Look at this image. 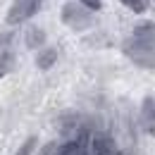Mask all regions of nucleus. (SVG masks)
Returning a JSON list of instances; mask_svg holds the SVG:
<instances>
[{
	"instance_id": "0eeeda50",
	"label": "nucleus",
	"mask_w": 155,
	"mask_h": 155,
	"mask_svg": "<svg viewBox=\"0 0 155 155\" xmlns=\"http://www.w3.org/2000/svg\"><path fill=\"white\" fill-rule=\"evenodd\" d=\"M26 45H29V48L45 45V31H43L41 26H31V29L26 31Z\"/></svg>"
},
{
	"instance_id": "6e6552de",
	"label": "nucleus",
	"mask_w": 155,
	"mask_h": 155,
	"mask_svg": "<svg viewBox=\"0 0 155 155\" xmlns=\"http://www.w3.org/2000/svg\"><path fill=\"white\" fill-rule=\"evenodd\" d=\"M122 5H127L131 12H136V15H143L146 10H148V0H119Z\"/></svg>"
},
{
	"instance_id": "1a4fd4ad",
	"label": "nucleus",
	"mask_w": 155,
	"mask_h": 155,
	"mask_svg": "<svg viewBox=\"0 0 155 155\" xmlns=\"http://www.w3.org/2000/svg\"><path fill=\"white\" fill-rule=\"evenodd\" d=\"M36 141H38L36 136H29V138L21 143V148H19L15 155H31V153H34V148H36Z\"/></svg>"
},
{
	"instance_id": "f03ea898",
	"label": "nucleus",
	"mask_w": 155,
	"mask_h": 155,
	"mask_svg": "<svg viewBox=\"0 0 155 155\" xmlns=\"http://www.w3.org/2000/svg\"><path fill=\"white\" fill-rule=\"evenodd\" d=\"M43 2H45V0H15V5H12L10 12H7V24H10V26H17L21 21L31 19L34 15H38Z\"/></svg>"
},
{
	"instance_id": "39448f33",
	"label": "nucleus",
	"mask_w": 155,
	"mask_h": 155,
	"mask_svg": "<svg viewBox=\"0 0 155 155\" xmlns=\"http://www.w3.org/2000/svg\"><path fill=\"white\" fill-rule=\"evenodd\" d=\"M55 62H58V50H55L53 45L41 48V50H38V55H36V67H38L41 72H48Z\"/></svg>"
},
{
	"instance_id": "7ed1b4c3",
	"label": "nucleus",
	"mask_w": 155,
	"mask_h": 155,
	"mask_svg": "<svg viewBox=\"0 0 155 155\" xmlns=\"http://www.w3.org/2000/svg\"><path fill=\"white\" fill-rule=\"evenodd\" d=\"M60 19L64 21L67 26L77 29V31L86 29V26L91 24V17H88V10H86V7H81V5H74V2H67V5H62Z\"/></svg>"
},
{
	"instance_id": "20e7f679",
	"label": "nucleus",
	"mask_w": 155,
	"mask_h": 155,
	"mask_svg": "<svg viewBox=\"0 0 155 155\" xmlns=\"http://www.w3.org/2000/svg\"><path fill=\"white\" fill-rule=\"evenodd\" d=\"M134 38L155 48V21H141L134 29Z\"/></svg>"
},
{
	"instance_id": "9d476101",
	"label": "nucleus",
	"mask_w": 155,
	"mask_h": 155,
	"mask_svg": "<svg viewBox=\"0 0 155 155\" xmlns=\"http://www.w3.org/2000/svg\"><path fill=\"white\" fill-rule=\"evenodd\" d=\"M79 2H81V7H86L88 12H98V10L103 7L100 0H79Z\"/></svg>"
},
{
	"instance_id": "f257e3e1",
	"label": "nucleus",
	"mask_w": 155,
	"mask_h": 155,
	"mask_svg": "<svg viewBox=\"0 0 155 155\" xmlns=\"http://www.w3.org/2000/svg\"><path fill=\"white\" fill-rule=\"evenodd\" d=\"M124 53L134 60L138 67H146V69H155V48L153 45H146L136 38H129L124 43Z\"/></svg>"
},
{
	"instance_id": "9b49d317",
	"label": "nucleus",
	"mask_w": 155,
	"mask_h": 155,
	"mask_svg": "<svg viewBox=\"0 0 155 155\" xmlns=\"http://www.w3.org/2000/svg\"><path fill=\"white\" fill-rule=\"evenodd\" d=\"M12 41H15V31H7V34H2V36H0V45H2V48H7V43H12Z\"/></svg>"
},
{
	"instance_id": "f8f14e48",
	"label": "nucleus",
	"mask_w": 155,
	"mask_h": 155,
	"mask_svg": "<svg viewBox=\"0 0 155 155\" xmlns=\"http://www.w3.org/2000/svg\"><path fill=\"white\" fill-rule=\"evenodd\" d=\"M0 77H2V72H0Z\"/></svg>"
},
{
	"instance_id": "423d86ee",
	"label": "nucleus",
	"mask_w": 155,
	"mask_h": 155,
	"mask_svg": "<svg viewBox=\"0 0 155 155\" xmlns=\"http://www.w3.org/2000/svg\"><path fill=\"white\" fill-rule=\"evenodd\" d=\"M141 117H143V127H146L148 131H155V98L153 96H148L143 100Z\"/></svg>"
}]
</instances>
